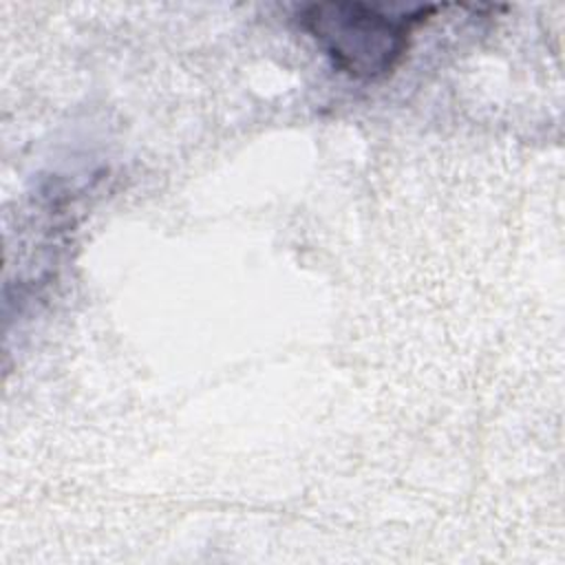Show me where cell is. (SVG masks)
<instances>
[{"mask_svg": "<svg viewBox=\"0 0 565 565\" xmlns=\"http://www.w3.org/2000/svg\"><path fill=\"white\" fill-rule=\"evenodd\" d=\"M430 11L433 7L393 15L364 2H318L302 11L300 24L338 71L375 82L399 66L415 26Z\"/></svg>", "mask_w": 565, "mask_h": 565, "instance_id": "1", "label": "cell"}]
</instances>
